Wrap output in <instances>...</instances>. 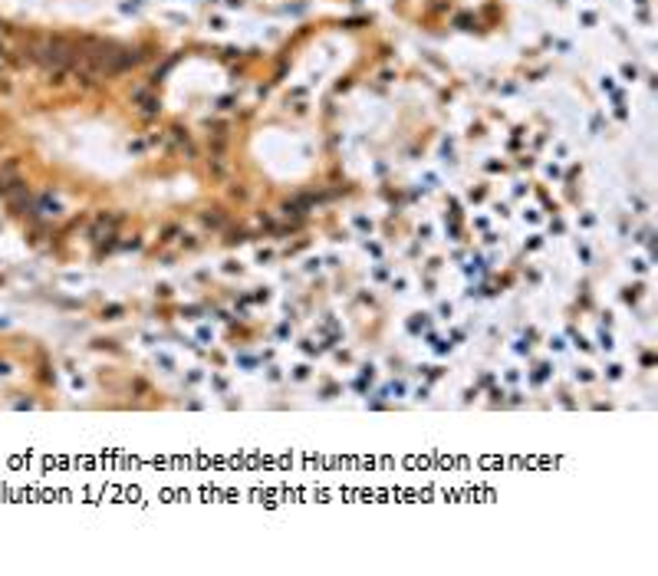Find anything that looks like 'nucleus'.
Masks as SVG:
<instances>
[{"label":"nucleus","instance_id":"1","mask_svg":"<svg viewBox=\"0 0 658 576\" xmlns=\"http://www.w3.org/2000/svg\"><path fill=\"white\" fill-rule=\"evenodd\" d=\"M0 66H4V59H0Z\"/></svg>","mask_w":658,"mask_h":576}]
</instances>
